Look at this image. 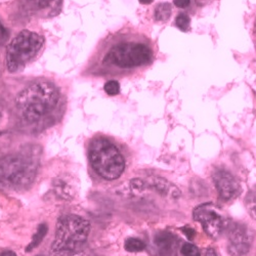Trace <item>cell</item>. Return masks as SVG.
Listing matches in <instances>:
<instances>
[{
    "label": "cell",
    "instance_id": "obj_5",
    "mask_svg": "<svg viewBox=\"0 0 256 256\" xmlns=\"http://www.w3.org/2000/svg\"><path fill=\"white\" fill-rule=\"evenodd\" d=\"M44 39L39 34L24 30L20 32L8 46L6 67L12 73L24 69L39 54Z\"/></svg>",
    "mask_w": 256,
    "mask_h": 256
},
{
    "label": "cell",
    "instance_id": "obj_17",
    "mask_svg": "<svg viewBox=\"0 0 256 256\" xmlns=\"http://www.w3.org/2000/svg\"><path fill=\"white\" fill-rule=\"evenodd\" d=\"M104 90L106 94L109 96H117L120 92V84L118 81L110 80L104 84Z\"/></svg>",
    "mask_w": 256,
    "mask_h": 256
},
{
    "label": "cell",
    "instance_id": "obj_7",
    "mask_svg": "<svg viewBox=\"0 0 256 256\" xmlns=\"http://www.w3.org/2000/svg\"><path fill=\"white\" fill-rule=\"evenodd\" d=\"M194 220L198 222L211 238H218L222 230V218L213 204H202L194 210Z\"/></svg>",
    "mask_w": 256,
    "mask_h": 256
},
{
    "label": "cell",
    "instance_id": "obj_19",
    "mask_svg": "<svg viewBox=\"0 0 256 256\" xmlns=\"http://www.w3.org/2000/svg\"><path fill=\"white\" fill-rule=\"evenodd\" d=\"M174 4L176 6L180 8H186V6H190V0H174Z\"/></svg>",
    "mask_w": 256,
    "mask_h": 256
},
{
    "label": "cell",
    "instance_id": "obj_18",
    "mask_svg": "<svg viewBox=\"0 0 256 256\" xmlns=\"http://www.w3.org/2000/svg\"><path fill=\"white\" fill-rule=\"evenodd\" d=\"M180 252L184 256H200L199 249L195 245L190 244V243H186L182 247Z\"/></svg>",
    "mask_w": 256,
    "mask_h": 256
},
{
    "label": "cell",
    "instance_id": "obj_8",
    "mask_svg": "<svg viewBox=\"0 0 256 256\" xmlns=\"http://www.w3.org/2000/svg\"><path fill=\"white\" fill-rule=\"evenodd\" d=\"M228 252L232 256L246 255L251 246V236L245 226L236 224L228 232Z\"/></svg>",
    "mask_w": 256,
    "mask_h": 256
},
{
    "label": "cell",
    "instance_id": "obj_1",
    "mask_svg": "<svg viewBox=\"0 0 256 256\" xmlns=\"http://www.w3.org/2000/svg\"><path fill=\"white\" fill-rule=\"evenodd\" d=\"M58 102V92L46 81L32 83L20 92L16 100V109L28 122H36L52 112Z\"/></svg>",
    "mask_w": 256,
    "mask_h": 256
},
{
    "label": "cell",
    "instance_id": "obj_10",
    "mask_svg": "<svg viewBox=\"0 0 256 256\" xmlns=\"http://www.w3.org/2000/svg\"><path fill=\"white\" fill-rule=\"evenodd\" d=\"M62 0H26L28 10L40 18H52L60 14Z\"/></svg>",
    "mask_w": 256,
    "mask_h": 256
},
{
    "label": "cell",
    "instance_id": "obj_13",
    "mask_svg": "<svg viewBox=\"0 0 256 256\" xmlns=\"http://www.w3.org/2000/svg\"><path fill=\"white\" fill-rule=\"evenodd\" d=\"M172 6L169 4H160L155 10V20H158V22H166L170 16H172Z\"/></svg>",
    "mask_w": 256,
    "mask_h": 256
},
{
    "label": "cell",
    "instance_id": "obj_2",
    "mask_svg": "<svg viewBox=\"0 0 256 256\" xmlns=\"http://www.w3.org/2000/svg\"><path fill=\"white\" fill-rule=\"evenodd\" d=\"M90 232V224L78 216H65L58 222L50 256H74L81 251Z\"/></svg>",
    "mask_w": 256,
    "mask_h": 256
},
{
    "label": "cell",
    "instance_id": "obj_14",
    "mask_svg": "<svg viewBox=\"0 0 256 256\" xmlns=\"http://www.w3.org/2000/svg\"><path fill=\"white\" fill-rule=\"evenodd\" d=\"M48 232V226L46 224H42L38 226L37 228V232L36 234L33 236V239L31 241V243L28 245L27 247V251H31L33 249H35L36 247L39 246V244L42 242V240H44V238L46 237V234Z\"/></svg>",
    "mask_w": 256,
    "mask_h": 256
},
{
    "label": "cell",
    "instance_id": "obj_16",
    "mask_svg": "<svg viewBox=\"0 0 256 256\" xmlns=\"http://www.w3.org/2000/svg\"><path fill=\"white\" fill-rule=\"evenodd\" d=\"M190 18L188 14H180L178 16V18L176 20V25L180 30L186 32L190 29Z\"/></svg>",
    "mask_w": 256,
    "mask_h": 256
},
{
    "label": "cell",
    "instance_id": "obj_6",
    "mask_svg": "<svg viewBox=\"0 0 256 256\" xmlns=\"http://www.w3.org/2000/svg\"><path fill=\"white\" fill-rule=\"evenodd\" d=\"M36 174L34 162L23 155H10L0 159V184L10 188L30 184Z\"/></svg>",
    "mask_w": 256,
    "mask_h": 256
},
{
    "label": "cell",
    "instance_id": "obj_4",
    "mask_svg": "<svg viewBox=\"0 0 256 256\" xmlns=\"http://www.w3.org/2000/svg\"><path fill=\"white\" fill-rule=\"evenodd\" d=\"M90 159L94 172L106 180L119 178L125 162L117 146L106 138H96L90 146Z\"/></svg>",
    "mask_w": 256,
    "mask_h": 256
},
{
    "label": "cell",
    "instance_id": "obj_20",
    "mask_svg": "<svg viewBox=\"0 0 256 256\" xmlns=\"http://www.w3.org/2000/svg\"><path fill=\"white\" fill-rule=\"evenodd\" d=\"M184 232L186 234V236L190 239H193L194 234H195V232L193 230V228H186V230H184Z\"/></svg>",
    "mask_w": 256,
    "mask_h": 256
},
{
    "label": "cell",
    "instance_id": "obj_11",
    "mask_svg": "<svg viewBox=\"0 0 256 256\" xmlns=\"http://www.w3.org/2000/svg\"><path fill=\"white\" fill-rule=\"evenodd\" d=\"M151 188H155L162 196H169L178 199L180 196V190L172 184L162 178H152L148 180Z\"/></svg>",
    "mask_w": 256,
    "mask_h": 256
},
{
    "label": "cell",
    "instance_id": "obj_9",
    "mask_svg": "<svg viewBox=\"0 0 256 256\" xmlns=\"http://www.w3.org/2000/svg\"><path fill=\"white\" fill-rule=\"evenodd\" d=\"M213 182L216 188L220 197L228 201L237 196L239 192V184L234 176L226 170H218L213 174Z\"/></svg>",
    "mask_w": 256,
    "mask_h": 256
},
{
    "label": "cell",
    "instance_id": "obj_12",
    "mask_svg": "<svg viewBox=\"0 0 256 256\" xmlns=\"http://www.w3.org/2000/svg\"><path fill=\"white\" fill-rule=\"evenodd\" d=\"M154 244L161 254H169L172 250L174 236L168 232H160L155 236Z\"/></svg>",
    "mask_w": 256,
    "mask_h": 256
},
{
    "label": "cell",
    "instance_id": "obj_22",
    "mask_svg": "<svg viewBox=\"0 0 256 256\" xmlns=\"http://www.w3.org/2000/svg\"><path fill=\"white\" fill-rule=\"evenodd\" d=\"M251 213H252V216H253V218L256 220V202L252 205V207H251Z\"/></svg>",
    "mask_w": 256,
    "mask_h": 256
},
{
    "label": "cell",
    "instance_id": "obj_21",
    "mask_svg": "<svg viewBox=\"0 0 256 256\" xmlns=\"http://www.w3.org/2000/svg\"><path fill=\"white\" fill-rule=\"evenodd\" d=\"M0 256H16V254L12 251H4L0 254Z\"/></svg>",
    "mask_w": 256,
    "mask_h": 256
},
{
    "label": "cell",
    "instance_id": "obj_15",
    "mask_svg": "<svg viewBox=\"0 0 256 256\" xmlns=\"http://www.w3.org/2000/svg\"><path fill=\"white\" fill-rule=\"evenodd\" d=\"M124 248L128 252H140L146 248V244L136 238H128L124 243Z\"/></svg>",
    "mask_w": 256,
    "mask_h": 256
},
{
    "label": "cell",
    "instance_id": "obj_3",
    "mask_svg": "<svg viewBox=\"0 0 256 256\" xmlns=\"http://www.w3.org/2000/svg\"><path fill=\"white\" fill-rule=\"evenodd\" d=\"M153 60V50L150 44L138 36H132L117 42L106 54L102 62L122 70L136 69L150 64Z\"/></svg>",
    "mask_w": 256,
    "mask_h": 256
},
{
    "label": "cell",
    "instance_id": "obj_23",
    "mask_svg": "<svg viewBox=\"0 0 256 256\" xmlns=\"http://www.w3.org/2000/svg\"><path fill=\"white\" fill-rule=\"evenodd\" d=\"M138 2L142 4H151L153 2V0H138Z\"/></svg>",
    "mask_w": 256,
    "mask_h": 256
}]
</instances>
